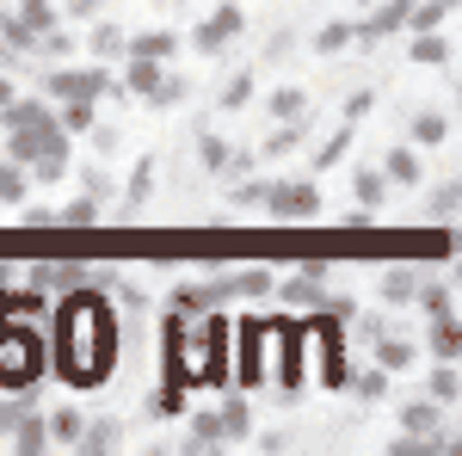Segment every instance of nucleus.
I'll return each instance as SVG.
<instances>
[{"label":"nucleus","mask_w":462,"mask_h":456,"mask_svg":"<svg viewBox=\"0 0 462 456\" xmlns=\"http://www.w3.org/2000/svg\"><path fill=\"white\" fill-rule=\"evenodd\" d=\"M111 370V315L80 296L62 309V377L69 383H99Z\"/></svg>","instance_id":"1"},{"label":"nucleus","mask_w":462,"mask_h":456,"mask_svg":"<svg viewBox=\"0 0 462 456\" xmlns=\"http://www.w3.org/2000/svg\"><path fill=\"white\" fill-rule=\"evenodd\" d=\"M32 370H37V340L0 327V383H32Z\"/></svg>","instance_id":"2"}]
</instances>
